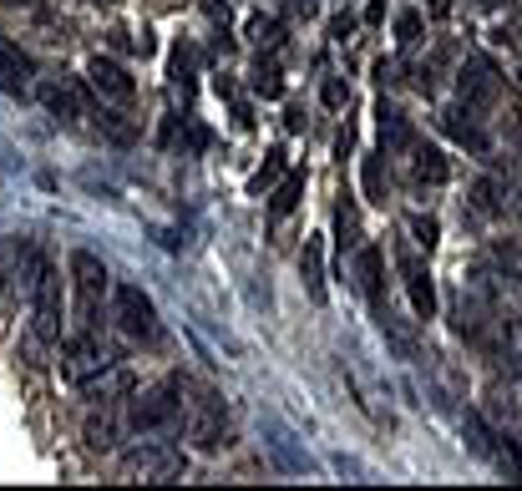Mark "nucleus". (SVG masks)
Here are the masks:
<instances>
[{
  "mask_svg": "<svg viewBox=\"0 0 522 491\" xmlns=\"http://www.w3.org/2000/svg\"><path fill=\"white\" fill-rule=\"evenodd\" d=\"M345 102H350V87H345L340 76H330V81H325V107H335V112H340Z\"/></svg>",
  "mask_w": 522,
  "mask_h": 491,
  "instance_id": "32",
  "label": "nucleus"
},
{
  "mask_svg": "<svg viewBox=\"0 0 522 491\" xmlns=\"http://www.w3.org/2000/svg\"><path fill=\"white\" fill-rule=\"evenodd\" d=\"M350 31H355V16H350V11H340V16L330 21V36H335V41H350Z\"/></svg>",
  "mask_w": 522,
  "mask_h": 491,
  "instance_id": "34",
  "label": "nucleus"
},
{
  "mask_svg": "<svg viewBox=\"0 0 522 491\" xmlns=\"http://www.w3.org/2000/svg\"><path fill=\"white\" fill-rule=\"evenodd\" d=\"M279 178H284V152L274 147V152L264 157V168H259V173L249 178V193H269V188H274Z\"/></svg>",
  "mask_w": 522,
  "mask_h": 491,
  "instance_id": "26",
  "label": "nucleus"
},
{
  "mask_svg": "<svg viewBox=\"0 0 522 491\" xmlns=\"http://www.w3.org/2000/svg\"><path fill=\"white\" fill-rule=\"evenodd\" d=\"M376 117H381V152H406V147L416 142L411 122H406L391 102H381V107H376Z\"/></svg>",
  "mask_w": 522,
  "mask_h": 491,
  "instance_id": "18",
  "label": "nucleus"
},
{
  "mask_svg": "<svg viewBox=\"0 0 522 491\" xmlns=\"http://www.w3.org/2000/svg\"><path fill=\"white\" fill-rule=\"evenodd\" d=\"M406 233H411V243H416V249H426V254H431L441 228H436V218H431V213H411V218H406Z\"/></svg>",
  "mask_w": 522,
  "mask_h": 491,
  "instance_id": "27",
  "label": "nucleus"
},
{
  "mask_svg": "<svg viewBox=\"0 0 522 491\" xmlns=\"http://www.w3.org/2000/svg\"><path fill=\"white\" fill-rule=\"evenodd\" d=\"M82 441H87V451H117V441H122V421H117V411L112 405H102V416H87V426H82Z\"/></svg>",
  "mask_w": 522,
  "mask_h": 491,
  "instance_id": "16",
  "label": "nucleus"
},
{
  "mask_svg": "<svg viewBox=\"0 0 522 491\" xmlns=\"http://www.w3.org/2000/svg\"><path fill=\"white\" fill-rule=\"evenodd\" d=\"M92 122H97L112 142H132V137H137V132H132V122H122V112H107V107L97 112V107H92Z\"/></svg>",
  "mask_w": 522,
  "mask_h": 491,
  "instance_id": "29",
  "label": "nucleus"
},
{
  "mask_svg": "<svg viewBox=\"0 0 522 491\" xmlns=\"http://www.w3.org/2000/svg\"><path fill=\"white\" fill-rule=\"evenodd\" d=\"M117 471H122V481H178L188 471V456L168 441H142V446L122 451Z\"/></svg>",
  "mask_w": 522,
  "mask_h": 491,
  "instance_id": "2",
  "label": "nucleus"
},
{
  "mask_svg": "<svg viewBox=\"0 0 522 491\" xmlns=\"http://www.w3.org/2000/svg\"><path fill=\"white\" fill-rule=\"evenodd\" d=\"M365 21L381 26V21H386V0H370V6H365Z\"/></svg>",
  "mask_w": 522,
  "mask_h": 491,
  "instance_id": "36",
  "label": "nucleus"
},
{
  "mask_svg": "<svg viewBox=\"0 0 522 491\" xmlns=\"http://www.w3.org/2000/svg\"><path fill=\"white\" fill-rule=\"evenodd\" d=\"M406 152H411V183H431V188H441L446 178H452V168H446L441 147H431V142H421V137H416Z\"/></svg>",
  "mask_w": 522,
  "mask_h": 491,
  "instance_id": "13",
  "label": "nucleus"
},
{
  "mask_svg": "<svg viewBox=\"0 0 522 491\" xmlns=\"http://www.w3.org/2000/svg\"><path fill=\"white\" fill-rule=\"evenodd\" d=\"M300 274H305V294H310L315 304H325V299H330V284H325V243H320V238H305Z\"/></svg>",
  "mask_w": 522,
  "mask_h": 491,
  "instance_id": "15",
  "label": "nucleus"
},
{
  "mask_svg": "<svg viewBox=\"0 0 522 491\" xmlns=\"http://www.w3.org/2000/svg\"><path fill=\"white\" fill-rule=\"evenodd\" d=\"M112 314L122 324L127 340H158V309L137 284H117L112 289Z\"/></svg>",
  "mask_w": 522,
  "mask_h": 491,
  "instance_id": "8",
  "label": "nucleus"
},
{
  "mask_svg": "<svg viewBox=\"0 0 522 491\" xmlns=\"http://www.w3.org/2000/svg\"><path fill=\"white\" fill-rule=\"evenodd\" d=\"M36 97H41V107L56 122H82V117H92V97H87V87H82L77 76H46L41 87H36Z\"/></svg>",
  "mask_w": 522,
  "mask_h": 491,
  "instance_id": "9",
  "label": "nucleus"
},
{
  "mask_svg": "<svg viewBox=\"0 0 522 491\" xmlns=\"http://www.w3.org/2000/svg\"><path fill=\"white\" fill-rule=\"evenodd\" d=\"M441 127L452 132L462 147H472V152H487V147H492V142H487V132L477 127V112H472L467 102H462V107H446V112H441Z\"/></svg>",
  "mask_w": 522,
  "mask_h": 491,
  "instance_id": "14",
  "label": "nucleus"
},
{
  "mask_svg": "<svg viewBox=\"0 0 522 491\" xmlns=\"http://www.w3.org/2000/svg\"><path fill=\"white\" fill-rule=\"evenodd\" d=\"M82 6H97V11H107V6H117V0H82Z\"/></svg>",
  "mask_w": 522,
  "mask_h": 491,
  "instance_id": "39",
  "label": "nucleus"
},
{
  "mask_svg": "<svg viewBox=\"0 0 522 491\" xmlns=\"http://www.w3.org/2000/svg\"><path fill=\"white\" fill-rule=\"evenodd\" d=\"M452 16V0H431V21H446Z\"/></svg>",
  "mask_w": 522,
  "mask_h": 491,
  "instance_id": "37",
  "label": "nucleus"
},
{
  "mask_svg": "<svg viewBox=\"0 0 522 491\" xmlns=\"http://www.w3.org/2000/svg\"><path fill=\"white\" fill-rule=\"evenodd\" d=\"M284 127H289V132H305V107H289V112H284Z\"/></svg>",
  "mask_w": 522,
  "mask_h": 491,
  "instance_id": "35",
  "label": "nucleus"
},
{
  "mask_svg": "<svg viewBox=\"0 0 522 491\" xmlns=\"http://www.w3.org/2000/svg\"><path fill=\"white\" fill-rule=\"evenodd\" d=\"M335 249H340V259L360 249V213H355V203H350V198L335 208Z\"/></svg>",
  "mask_w": 522,
  "mask_h": 491,
  "instance_id": "23",
  "label": "nucleus"
},
{
  "mask_svg": "<svg viewBox=\"0 0 522 491\" xmlns=\"http://www.w3.org/2000/svg\"><path fill=\"white\" fill-rule=\"evenodd\" d=\"M82 395H87L92 405H117L122 395H132V375H127L122 365H107V370H97V375L82 380Z\"/></svg>",
  "mask_w": 522,
  "mask_h": 491,
  "instance_id": "12",
  "label": "nucleus"
},
{
  "mask_svg": "<svg viewBox=\"0 0 522 491\" xmlns=\"http://www.w3.org/2000/svg\"><path fill=\"white\" fill-rule=\"evenodd\" d=\"M421 26H426V21H421L416 11L396 16V41H401V46H416V41H421Z\"/></svg>",
  "mask_w": 522,
  "mask_h": 491,
  "instance_id": "31",
  "label": "nucleus"
},
{
  "mask_svg": "<svg viewBox=\"0 0 522 491\" xmlns=\"http://www.w3.org/2000/svg\"><path fill=\"white\" fill-rule=\"evenodd\" d=\"M315 6H320V0H289V11H300V16H310Z\"/></svg>",
  "mask_w": 522,
  "mask_h": 491,
  "instance_id": "38",
  "label": "nucleus"
},
{
  "mask_svg": "<svg viewBox=\"0 0 522 491\" xmlns=\"http://www.w3.org/2000/svg\"><path fill=\"white\" fill-rule=\"evenodd\" d=\"M21 289L31 299V330L41 345H56L61 340V279H56V264L36 249H26L21 259Z\"/></svg>",
  "mask_w": 522,
  "mask_h": 491,
  "instance_id": "1",
  "label": "nucleus"
},
{
  "mask_svg": "<svg viewBox=\"0 0 522 491\" xmlns=\"http://www.w3.org/2000/svg\"><path fill=\"white\" fill-rule=\"evenodd\" d=\"M472 208H477L482 218H502V213H512V193H507V183H497V178H477V183H472Z\"/></svg>",
  "mask_w": 522,
  "mask_h": 491,
  "instance_id": "19",
  "label": "nucleus"
},
{
  "mask_svg": "<svg viewBox=\"0 0 522 491\" xmlns=\"http://www.w3.org/2000/svg\"><path fill=\"white\" fill-rule=\"evenodd\" d=\"M87 76H92V87H97L107 102H117V107H127V102L137 97V81H132L127 66H117L112 56H92V61H87Z\"/></svg>",
  "mask_w": 522,
  "mask_h": 491,
  "instance_id": "11",
  "label": "nucleus"
},
{
  "mask_svg": "<svg viewBox=\"0 0 522 491\" xmlns=\"http://www.w3.org/2000/svg\"><path fill=\"white\" fill-rule=\"evenodd\" d=\"M249 46L274 56V51L284 46V26H279L274 16H254V21H249Z\"/></svg>",
  "mask_w": 522,
  "mask_h": 491,
  "instance_id": "25",
  "label": "nucleus"
},
{
  "mask_svg": "<svg viewBox=\"0 0 522 491\" xmlns=\"http://www.w3.org/2000/svg\"><path fill=\"white\" fill-rule=\"evenodd\" d=\"M355 279H360V294L370 299V309H381V249L376 243H365V249H355Z\"/></svg>",
  "mask_w": 522,
  "mask_h": 491,
  "instance_id": "17",
  "label": "nucleus"
},
{
  "mask_svg": "<svg viewBox=\"0 0 522 491\" xmlns=\"http://www.w3.org/2000/svg\"><path fill=\"white\" fill-rule=\"evenodd\" d=\"M457 92H462V102H467L472 112H492V107L502 102V71H497L487 56L467 51V61L457 66Z\"/></svg>",
  "mask_w": 522,
  "mask_h": 491,
  "instance_id": "6",
  "label": "nucleus"
},
{
  "mask_svg": "<svg viewBox=\"0 0 522 491\" xmlns=\"http://www.w3.org/2000/svg\"><path fill=\"white\" fill-rule=\"evenodd\" d=\"M188 385V380H183ZM193 400H183V421H188V436L198 441V451H218V446H229V426H223V400L213 390H198L188 385Z\"/></svg>",
  "mask_w": 522,
  "mask_h": 491,
  "instance_id": "5",
  "label": "nucleus"
},
{
  "mask_svg": "<svg viewBox=\"0 0 522 491\" xmlns=\"http://www.w3.org/2000/svg\"><path fill=\"white\" fill-rule=\"evenodd\" d=\"M396 269H401V279H406V294H411L416 319H431V314H436V284H431V269H426V259L416 254L411 238L396 249Z\"/></svg>",
  "mask_w": 522,
  "mask_h": 491,
  "instance_id": "10",
  "label": "nucleus"
},
{
  "mask_svg": "<svg viewBox=\"0 0 522 491\" xmlns=\"http://www.w3.org/2000/svg\"><path fill=\"white\" fill-rule=\"evenodd\" d=\"M462 436H467V451H472V456H482V461H492V456H497V446H502V431H492L477 411H462Z\"/></svg>",
  "mask_w": 522,
  "mask_h": 491,
  "instance_id": "20",
  "label": "nucleus"
},
{
  "mask_svg": "<svg viewBox=\"0 0 522 491\" xmlns=\"http://www.w3.org/2000/svg\"><path fill=\"white\" fill-rule=\"evenodd\" d=\"M71 284H77V324L82 330H97V309H102V294L112 289V274L97 254L77 249L71 254Z\"/></svg>",
  "mask_w": 522,
  "mask_h": 491,
  "instance_id": "4",
  "label": "nucleus"
},
{
  "mask_svg": "<svg viewBox=\"0 0 522 491\" xmlns=\"http://www.w3.org/2000/svg\"><path fill=\"white\" fill-rule=\"evenodd\" d=\"M401 76V61H391V56H381L376 61V81H381V87H391V81Z\"/></svg>",
  "mask_w": 522,
  "mask_h": 491,
  "instance_id": "33",
  "label": "nucleus"
},
{
  "mask_svg": "<svg viewBox=\"0 0 522 491\" xmlns=\"http://www.w3.org/2000/svg\"><path fill=\"white\" fill-rule=\"evenodd\" d=\"M183 416V380L163 375L153 390H142V400H132V431L137 436H153L163 426H173Z\"/></svg>",
  "mask_w": 522,
  "mask_h": 491,
  "instance_id": "3",
  "label": "nucleus"
},
{
  "mask_svg": "<svg viewBox=\"0 0 522 491\" xmlns=\"http://www.w3.org/2000/svg\"><path fill=\"white\" fill-rule=\"evenodd\" d=\"M365 198L370 203H386V168H381V157H365Z\"/></svg>",
  "mask_w": 522,
  "mask_h": 491,
  "instance_id": "30",
  "label": "nucleus"
},
{
  "mask_svg": "<svg viewBox=\"0 0 522 491\" xmlns=\"http://www.w3.org/2000/svg\"><path fill=\"white\" fill-rule=\"evenodd\" d=\"M492 254H497V264H502V274L522 284V238H502V243H497V249H492Z\"/></svg>",
  "mask_w": 522,
  "mask_h": 491,
  "instance_id": "28",
  "label": "nucleus"
},
{
  "mask_svg": "<svg viewBox=\"0 0 522 491\" xmlns=\"http://www.w3.org/2000/svg\"><path fill=\"white\" fill-rule=\"evenodd\" d=\"M249 87H254V97L274 102V97H284V71H279L274 61H259V66L249 71Z\"/></svg>",
  "mask_w": 522,
  "mask_h": 491,
  "instance_id": "24",
  "label": "nucleus"
},
{
  "mask_svg": "<svg viewBox=\"0 0 522 491\" xmlns=\"http://www.w3.org/2000/svg\"><path fill=\"white\" fill-rule=\"evenodd\" d=\"M26 76H36L31 56H26L21 46H11L6 36H0V81H6L11 92H26Z\"/></svg>",
  "mask_w": 522,
  "mask_h": 491,
  "instance_id": "21",
  "label": "nucleus"
},
{
  "mask_svg": "<svg viewBox=\"0 0 522 491\" xmlns=\"http://www.w3.org/2000/svg\"><path fill=\"white\" fill-rule=\"evenodd\" d=\"M300 198H305V173H289V178L269 193V223H284L294 208H300Z\"/></svg>",
  "mask_w": 522,
  "mask_h": 491,
  "instance_id": "22",
  "label": "nucleus"
},
{
  "mask_svg": "<svg viewBox=\"0 0 522 491\" xmlns=\"http://www.w3.org/2000/svg\"><path fill=\"white\" fill-rule=\"evenodd\" d=\"M107 365H117V355H112V345L97 335V330H82V335H71L66 345H61V375L66 380H87V375H97V370H107Z\"/></svg>",
  "mask_w": 522,
  "mask_h": 491,
  "instance_id": "7",
  "label": "nucleus"
}]
</instances>
